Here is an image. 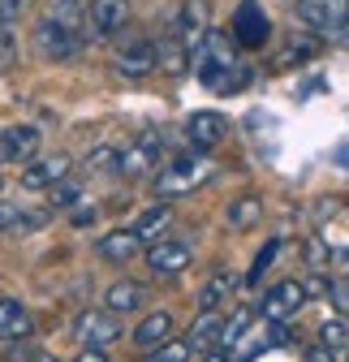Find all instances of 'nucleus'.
Masks as SVG:
<instances>
[{
  "instance_id": "5",
  "label": "nucleus",
  "mask_w": 349,
  "mask_h": 362,
  "mask_svg": "<svg viewBox=\"0 0 349 362\" xmlns=\"http://www.w3.org/2000/svg\"><path fill=\"white\" fill-rule=\"evenodd\" d=\"M112 69L121 78H147L155 74V43L147 35H125L112 52Z\"/></svg>"
},
{
  "instance_id": "10",
  "label": "nucleus",
  "mask_w": 349,
  "mask_h": 362,
  "mask_svg": "<svg viewBox=\"0 0 349 362\" xmlns=\"http://www.w3.org/2000/svg\"><path fill=\"white\" fill-rule=\"evenodd\" d=\"M73 337L78 345H91V349H104L121 337V320L112 310H82L78 324H73Z\"/></svg>"
},
{
  "instance_id": "3",
  "label": "nucleus",
  "mask_w": 349,
  "mask_h": 362,
  "mask_svg": "<svg viewBox=\"0 0 349 362\" xmlns=\"http://www.w3.org/2000/svg\"><path fill=\"white\" fill-rule=\"evenodd\" d=\"M211 173H215V168H211V160H207L203 151H186V156H177V160H168V168H160L155 190H160V194H190V190L207 186Z\"/></svg>"
},
{
  "instance_id": "9",
  "label": "nucleus",
  "mask_w": 349,
  "mask_h": 362,
  "mask_svg": "<svg viewBox=\"0 0 349 362\" xmlns=\"http://www.w3.org/2000/svg\"><path fill=\"white\" fill-rule=\"evenodd\" d=\"M160 151H164V143L155 134H143V139H134L125 151H117V173L121 177H147V173L160 168Z\"/></svg>"
},
{
  "instance_id": "20",
  "label": "nucleus",
  "mask_w": 349,
  "mask_h": 362,
  "mask_svg": "<svg viewBox=\"0 0 349 362\" xmlns=\"http://www.w3.org/2000/svg\"><path fill=\"white\" fill-rule=\"evenodd\" d=\"M143 302H147V289L134 285V281H117L104 293V310H112V315H129V310H138Z\"/></svg>"
},
{
  "instance_id": "18",
  "label": "nucleus",
  "mask_w": 349,
  "mask_h": 362,
  "mask_svg": "<svg viewBox=\"0 0 349 362\" xmlns=\"http://www.w3.org/2000/svg\"><path fill=\"white\" fill-rule=\"evenodd\" d=\"M95 250H100V259H108V263H129V259L143 250V242L129 233V229H112V233H104V238L95 242Z\"/></svg>"
},
{
  "instance_id": "38",
  "label": "nucleus",
  "mask_w": 349,
  "mask_h": 362,
  "mask_svg": "<svg viewBox=\"0 0 349 362\" xmlns=\"http://www.w3.org/2000/svg\"><path fill=\"white\" fill-rule=\"evenodd\" d=\"M9 160V143H5V134H0V164Z\"/></svg>"
},
{
  "instance_id": "37",
  "label": "nucleus",
  "mask_w": 349,
  "mask_h": 362,
  "mask_svg": "<svg viewBox=\"0 0 349 362\" xmlns=\"http://www.w3.org/2000/svg\"><path fill=\"white\" fill-rule=\"evenodd\" d=\"M199 362H229V358H225V354H220V349H207V354H203V358H199Z\"/></svg>"
},
{
  "instance_id": "2",
  "label": "nucleus",
  "mask_w": 349,
  "mask_h": 362,
  "mask_svg": "<svg viewBox=\"0 0 349 362\" xmlns=\"http://www.w3.org/2000/svg\"><path fill=\"white\" fill-rule=\"evenodd\" d=\"M190 61H194L199 82L211 86L215 95H233V90H242L250 82V65L237 61V43L225 30H207L203 43L190 52Z\"/></svg>"
},
{
  "instance_id": "15",
  "label": "nucleus",
  "mask_w": 349,
  "mask_h": 362,
  "mask_svg": "<svg viewBox=\"0 0 349 362\" xmlns=\"http://www.w3.org/2000/svg\"><path fill=\"white\" fill-rule=\"evenodd\" d=\"M155 43V69L160 74H172V78H177V74H186L190 69V52H186V43L177 39V30H164L160 39H151Z\"/></svg>"
},
{
  "instance_id": "13",
  "label": "nucleus",
  "mask_w": 349,
  "mask_h": 362,
  "mask_svg": "<svg viewBox=\"0 0 349 362\" xmlns=\"http://www.w3.org/2000/svg\"><path fill=\"white\" fill-rule=\"evenodd\" d=\"M172 30H177V39L186 43V52H194L203 43V35L211 30V5L207 0H186L182 13L172 18Z\"/></svg>"
},
{
  "instance_id": "33",
  "label": "nucleus",
  "mask_w": 349,
  "mask_h": 362,
  "mask_svg": "<svg viewBox=\"0 0 349 362\" xmlns=\"http://www.w3.org/2000/svg\"><path fill=\"white\" fill-rule=\"evenodd\" d=\"M9 362H35V349H30V345H18V341H13V345H9Z\"/></svg>"
},
{
  "instance_id": "29",
  "label": "nucleus",
  "mask_w": 349,
  "mask_h": 362,
  "mask_svg": "<svg viewBox=\"0 0 349 362\" xmlns=\"http://www.w3.org/2000/svg\"><path fill=\"white\" fill-rule=\"evenodd\" d=\"M82 199V190H78V181H57V186H52V207H73Z\"/></svg>"
},
{
  "instance_id": "17",
  "label": "nucleus",
  "mask_w": 349,
  "mask_h": 362,
  "mask_svg": "<svg viewBox=\"0 0 349 362\" xmlns=\"http://www.w3.org/2000/svg\"><path fill=\"white\" fill-rule=\"evenodd\" d=\"M30 332H35V315L13 298H0V337L5 341H26Z\"/></svg>"
},
{
  "instance_id": "7",
  "label": "nucleus",
  "mask_w": 349,
  "mask_h": 362,
  "mask_svg": "<svg viewBox=\"0 0 349 362\" xmlns=\"http://www.w3.org/2000/svg\"><path fill=\"white\" fill-rule=\"evenodd\" d=\"M129 22V0H86V35L91 39H117Z\"/></svg>"
},
{
  "instance_id": "21",
  "label": "nucleus",
  "mask_w": 349,
  "mask_h": 362,
  "mask_svg": "<svg viewBox=\"0 0 349 362\" xmlns=\"http://www.w3.org/2000/svg\"><path fill=\"white\" fill-rule=\"evenodd\" d=\"M18 13H22V0H0V69L13 65V26H18Z\"/></svg>"
},
{
  "instance_id": "28",
  "label": "nucleus",
  "mask_w": 349,
  "mask_h": 362,
  "mask_svg": "<svg viewBox=\"0 0 349 362\" xmlns=\"http://www.w3.org/2000/svg\"><path fill=\"white\" fill-rule=\"evenodd\" d=\"M319 345H324V349H341V345H349V324H345V320H328V324L319 328Z\"/></svg>"
},
{
  "instance_id": "22",
  "label": "nucleus",
  "mask_w": 349,
  "mask_h": 362,
  "mask_svg": "<svg viewBox=\"0 0 349 362\" xmlns=\"http://www.w3.org/2000/svg\"><path fill=\"white\" fill-rule=\"evenodd\" d=\"M168 220H172V207L168 203H155V207H147L138 220H134V233L138 242H155V238H164V229H168Z\"/></svg>"
},
{
  "instance_id": "32",
  "label": "nucleus",
  "mask_w": 349,
  "mask_h": 362,
  "mask_svg": "<svg viewBox=\"0 0 349 362\" xmlns=\"http://www.w3.org/2000/svg\"><path fill=\"white\" fill-rule=\"evenodd\" d=\"M69 220H73V224H78V229H82V224H91V220H95V207L78 199V203H73V211H69Z\"/></svg>"
},
{
  "instance_id": "35",
  "label": "nucleus",
  "mask_w": 349,
  "mask_h": 362,
  "mask_svg": "<svg viewBox=\"0 0 349 362\" xmlns=\"http://www.w3.org/2000/svg\"><path fill=\"white\" fill-rule=\"evenodd\" d=\"M302 362H332V349H324V345H311Z\"/></svg>"
},
{
  "instance_id": "16",
  "label": "nucleus",
  "mask_w": 349,
  "mask_h": 362,
  "mask_svg": "<svg viewBox=\"0 0 349 362\" xmlns=\"http://www.w3.org/2000/svg\"><path fill=\"white\" fill-rule=\"evenodd\" d=\"M220 332H225L220 310H199V320H194V324H190V332H186V345H190V354H194V349H199V354L215 349V345H220Z\"/></svg>"
},
{
  "instance_id": "30",
  "label": "nucleus",
  "mask_w": 349,
  "mask_h": 362,
  "mask_svg": "<svg viewBox=\"0 0 349 362\" xmlns=\"http://www.w3.org/2000/svg\"><path fill=\"white\" fill-rule=\"evenodd\" d=\"M86 168H112V173H117V151H112V147H95L91 160H86Z\"/></svg>"
},
{
  "instance_id": "14",
  "label": "nucleus",
  "mask_w": 349,
  "mask_h": 362,
  "mask_svg": "<svg viewBox=\"0 0 349 362\" xmlns=\"http://www.w3.org/2000/svg\"><path fill=\"white\" fill-rule=\"evenodd\" d=\"M69 168H73V160L69 156H43V160H30L26 164V173H22V190H52L57 181H65L69 177Z\"/></svg>"
},
{
  "instance_id": "12",
  "label": "nucleus",
  "mask_w": 349,
  "mask_h": 362,
  "mask_svg": "<svg viewBox=\"0 0 349 362\" xmlns=\"http://www.w3.org/2000/svg\"><path fill=\"white\" fill-rule=\"evenodd\" d=\"M186 139H190V151H211V147H220V143L229 139L225 112H211V108L194 112V117L186 121Z\"/></svg>"
},
{
  "instance_id": "25",
  "label": "nucleus",
  "mask_w": 349,
  "mask_h": 362,
  "mask_svg": "<svg viewBox=\"0 0 349 362\" xmlns=\"http://www.w3.org/2000/svg\"><path fill=\"white\" fill-rule=\"evenodd\" d=\"M5 143H9V160H30L39 151V129L35 125H13V129H5Z\"/></svg>"
},
{
  "instance_id": "4",
  "label": "nucleus",
  "mask_w": 349,
  "mask_h": 362,
  "mask_svg": "<svg viewBox=\"0 0 349 362\" xmlns=\"http://www.w3.org/2000/svg\"><path fill=\"white\" fill-rule=\"evenodd\" d=\"M297 22L319 35H345L349 30V0H297Z\"/></svg>"
},
{
  "instance_id": "19",
  "label": "nucleus",
  "mask_w": 349,
  "mask_h": 362,
  "mask_svg": "<svg viewBox=\"0 0 349 362\" xmlns=\"http://www.w3.org/2000/svg\"><path fill=\"white\" fill-rule=\"evenodd\" d=\"M172 328H177V320H172V310H151L147 320L134 328V345H143V349H155L160 341H168V337H172Z\"/></svg>"
},
{
  "instance_id": "8",
  "label": "nucleus",
  "mask_w": 349,
  "mask_h": 362,
  "mask_svg": "<svg viewBox=\"0 0 349 362\" xmlns=\"http://www.w3.org/2000/svg\"><path fill=\"white\" fill-rule=\"evenodd\" d=\"M190 259H194V250L182 238H155V242H147V267L155 272V276H177V272L190 267Z\"/></svg>"
},
{
  "instance_id": "34",
  "label": "nucleus",
  "mask_w": 349,
  "mask_h": 362,
  "mask_svg": "<svg viewBox=\"0 0 349 362\" xmlns=\"http://www.w3.org/2000/svg\"><path fill=\"white\" fill-rule=\"evenodd\" d=\"M73 362H108V354H104V349H91V345H82V354H78Z\"/></svg>"
},
{
  "instance_id": "31",
  "label": "nucleus",
  "mask_w": 349,
  "mask_h": 362,
  "mask_svg": "<svg viewBox=\"0 0 349 362\" xmlns=\"http://www.w3.org/2000/svg\"><path fill=\"white\" fill-rule=\"evenodd\" d=\"M328 298L336 302V310H345V315H349V276H341L336 285H328Z\"/></svg>"
},
{
  "instance_id": "27",
  "label": "nucleus",
  "mask_w": 349,
  "mask_h": 362,
  "mask_svg": "<svg viewBox=\"0 0 349 362\" xmlns=\"http://www.w3.org/2000/svg\"><path fill=\"white\" fill-rule=\"evenodd\" d=\"M147 362H190V345L186 341H160L155 349H147Z\"/></svg>"
},
{
  "instance_id": "6",
  "label": "nucleus",
  "mask_w": 349,
  "mask_h": 362,
  "mask_svg": "<svg viewBox=\"0 0 349 362\" xmlns=\"http://www.w3.org/2000/svg\"><path fill=\"white\" fill-rule=\"evenodd\" d=\"M268 35H272V22H268L264 5H259V0H242L237 13H233V35L229 39L237 48H264Z\"/></svg>"
},
{
  "instance_id": "23",
  "label": "nucleus",
  "mask_w": 349,
  "mask_h": 362,
  "mask_svg": "<svg viewBox=\"0 0 349 362\" xmlns=\"http://www.w3.org/2000/svg\"><path fill=\"white\" fill-rule=\"evenodd\" d=\"M233 293V276L229 272H211L207 285L199 289V310H220V302Z\"/></svg>"
},
{
  "instance_id": "11",
  "label": "nucleus",
  "mask_w": 349,
  "mask_h": 362,
  "mask_svg": "<svg viewBox=\"0 0 349 362\" xmlns=\"http://www.w3.org/2000/svg\"><path fill=\"white\" fill-rule=\"evenodd\" d=\"M302 302H307V289H302L297 281H280V285H272L268 293H264V320L268 324H289L293 315L302 310Z\"/></svg>"
},
{
  "instance_id": "26",
  "label": "nucleus",
  "mask_w": 349,
  "mask_h": 362,
  "mask_svg": "<svg viewBox=\"0 0 349 362\" xmlns=\"http://www.w3.org/2000/svg\"><path fill=\"white\" fill-rule=\"evenodd\" d=\"M276 255H280V238H272L264 250L254 255V263H250V272H246V285H259V281H264V272L276 263Z\"/></svg>"
},
{
  "instance_id": "1",
  "label": "nucleus",
  "mask_w": 349,
  "mask_h": 362,
  "mask_svg": "<svg viewBox=\"0 0 349 362\" xmlns=\"http://www.w3.org/2000/svg\"><path fill=\"white\" fill-rule=\"evenodd\" d=\"M86 39V0H52V9L35 26V48L48 61H73Z\"/></svg>"
},
{
  "instance_id": "36",
  "label": "nucleus",
  "mask_w": 349,
  "mask_h": 362,
  "mask_svg": "<svg viewBox=\"0 0 349 362\" xmlns=\"http://www.w3.org/2000/svg\"><path fill=\"white\" fill-rule=\"evenodd\" d=\"M9 224H13V207L0 203V229H9Z\"/></svg>"
},
{
  "instance_id": "24",
  "label": "nucleus",
  "mask_w": 349,
  "mask_h": 362,
  "mask_svg": "<svg viewBox=\"0 0 349 362\" xmlns=\"http://www.w3.org/2000/svg\"><path fill=\"white\" fill-rule=\"evenodd\" d=\"M264 220V203H259L254 194H246V199H237L229 211H225V224L229 229H254V224Z\"/></svg>"
}]
</instances>
